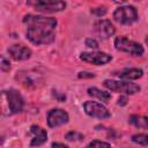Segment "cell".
<instances>
[{
	"mask_svg": "<svg viewBox=\"0 0 148 148\" xmlns=\"http://www.w3.org/2000/svg\"><path fill=\"white\" fill-rule=\"evenodd\" d=\"M27 38L35 45H47L53 43L56 35L53 30L45 28H28Z\"/></svg>",
	"mask_w": 148,
	"mask_h": 148,
	"instance_id": "cell-1",
	"label": "cell"
},
{
	"mask_svg": "<svg viewBox=\"0 0 148 148\" xmlns=\"http://www.w3.org/2000/svg\"><path fill=\"white\" fill-rule=\"evenodd\" d=\"M103 84L105 88H108L111 91L123 92L126 95H134L140 91V86L130 81H117V80L106 79L104 80Z\"/></svg>",
	"mask_w": 148,
	"mask_h": 148,
	"instance_id": "cell-2",
	"label": "cell"
},
{
	"mask_svg": "<svg viewBox=\"0 0 148 148\" xmlns=\"http://www.w3.org/2000/svg\"><path fill=\"white\" fill-rule=\"evenodd\" d=\"M113 20L123 25H128L138 20V12L135 7L131 5H125L118 7L113 12Z\"/></svg>",
	"mask_w": 148,
	"mask_h": 148,
	"instance_id": "cell-3",
	"label": "cell"
},
{
	"mask_svg": "<svg viewBox=\"0 0 148 148\" xmlns=\"http://www.w3.org/2000/svg\"><path fill=\"white\" fill-rule=\"evenodd\" d=\"M114 47L120 52H125V53H128L134 57H141L145 52L141 44H139L134 40H130L126 37H120V36L116 37Z\"/></svg>",
	"mask_w": 148,
	"mask_h": 148,
	"instance_id": "cell-4",
	"label": "cell"
},
{
	"mask_svg": "<svg viewBox=\"0 0 148 148\" xmlns=\"http://www.w3.org/2000/svg\"><path fill=\"white\" fill-rule=\"evenodd\" d=\"M23 23L28 28H45V29L54 30L58 22L54 17H46V16H42V15L28 14L23 17Z\"/></svg>",
	"mask_w": 148,
	"mask_h": 148,
	"instance_id": "cell-5",
	"label": "cell"
},
{
	"mask_svg": "<svg viewBox=\"0 0 148 148\" xmlns=\"http://www.w3.org/2000/svg\"><path fill=\"white\" fill-rule=\"evenodd\" d=\"M15 79L27 88H35L43 83V75L36 71H20Z\"/></svg>",
	"mask_w": 148,
	"mask_h": 148,
	"instance_id": "cell-6",
	"label": "cell"
},
{
	"mask_svg": "<svg viewBox=\"0 0 148 148\" xmlns=\"http://www.w3.org/2000/svg\"><path fill=\"white\" fill-rule=\"evenodd\" d=\"M7 102H8V108L10 113H20L23 111V106H24V101L23 97L21 96V94L15 90V89H8L6 91H3Z\"/></svg>",
	"mask_w": 148,
	"mask_h": 148,
	"instance_id": "cell-7",
	"label": "cell"
},
{
	"mask_svg": "<svg viewBox=\"0 0 148 148\" xmlns=\"http://www.w3.org/2000/svg\"><path fill=\"white\" fill-rule=\"evenodd\" d=\"M83 109H84L86 113L92 118L106 119V118H110V116H111L104 105H102L101 103L94 102V101H87L83 104Z\"/></svg>",
	"mask_w": 148,
	"mask_h": 148,
	"instance_id": "cell-8",
	"label": "cell"
},
{
	"mask_svg": "<svg viewBox=\"0 0 148 148\" xmlns=\"http://www.w3.org/2000/svg\"><path fill=\"white\" fill-rule=\"evenodd\" d=\"M29 5H32L34 8L37 12L40 13H56L61 12L66 8L65 1H36V2H29Z\"/></svg>",
	"mask_w": 148,
	"mask_h": 148,
	"instance_id": "cell-9",
	"label": "cell"
},
{
	"mask_svg": "<svg viewBox=\"0 0 148 148\" xmlns=\"http://www.w3.org/2000/svg\"><path fill=\"white\" fill-rule=\"evenodd\" d=\"M46 120H47V125L54 128V127H59L61 125L67 124L69 120V117H68V113L62 109H52L47 112Z\"/></svg>",
	"mask_w": 148,
	"mask_h": 148,
	"instance_id": "cell-10",
	"label": "cell"
},
{
	"mask_svg": "<svg viewBox=\"0 0 148 148\" xmlns=\"http://www.w3.org/2000/svg\"><path fill=\"white\" fill-rule=\"evenodd\" d=\"M80 59L86 61V62H89V64H92V65H105L108 64L109 61H111V56H109L108 53H104V52H98V51H92V52H82L80 54Z\"/></svg>",
	"mask_w": 148,
	"mask_h": 148,
	"instance_id": "cell-11",
	"label": "cell"
},
{
	"mask_svg": "<svg viewBox=\"0 0 148 148\" xmlns=\"http://www.w3.org/2000/svg\"><path fill=\"white\" fill-rule=\"evenodd\" d=\"M95 32L102 38V39H108L114 34V27L109 20H99L95 23L94 25Z\"/></svg>",
	"mask_w": 148,
	"mask_h": 148,
	"instance_id": "cell-12",
	"label": "cell"
},
{
	"mask_svg": "<svg viewBox=\"0 0 148 148\" xmlns=\"http://www.w3.org/2000/svg\"><path fill=\"white\" fill-rule=\"evenodd\" d=\"M7 51H8L9 56L16 61L27 60L31 57V50L21 44H14V45L9 46Z\"/></svg>",
	"mask_w": 148,
	"mask_h": 148,
	"instance_id": "cell-13",
	"label": "cell"
},
{
	"mask_svg": "<svg viewBox=\"0 0 148 148\" xmlns=\"http://www.w3.org/2000/svg\"><path fill=\"white\" fill-rule=\"evenodd\" d=\"M30 133L34 134V138H32V140L30 142V146H32V147L42 146L47 140V133H46V131L43 130L42 127L37 126V125H32L30 127Z\"/></svg>",
	"mask_w": 148,
	"mask_h": 148,
	"instance_id": "cell-14",
	"label": "cell"
},
{
	"mask_svg": "<svg viewBox=\"0 0 148 148\" xmlns=\"http://www.w3.org/2000/svg\"><path fill=\"white\" fill-rule=\"evenodd\" d=\"M117 75L120 79L131 81V80H138V79H140L143 75V72L140 68H126V69H123L121 72H119V74H117Z\"/></svg>",
	"mask_w": 148,
	"mask_h": 148,
	"instance_id": "cell-15",
	"label": "cell"
},
{
	"mask_svg": "<svg viewBox=\"0 0 148 148\" xmlns=\"http://www.w3.org/2000/svg\"><path fill=\"white\" fill-rule=\"evenodd\" d=\"M128 123L133 125L136 128H143L148 130V117L146 116H139V114H132L128 118Z\"/></svg>",
	"mask_w": 148,
	"mask_h": 148,
	"instance_id": "cell-16",
	"label": "cell"
},
{
	"mask_svg": "<svg viewBox=\"0 0 148 148\" xmlns=\"http://www.w3.org/2000/svg\"><path fill=\"white\" fill-rule=\"evenodd\" d=\"M87 92L89 96L91 97H95V98H98L99 101L102 102H109V99L111 98V94L108 92V91H104V90H101L96 87H90L87 89Z\"/></svg>",
	"mask_w": 148,
	"mask_h": 148,
	"instance_id": "cell-17",
	"label": "cell"
},
{
	"mask_svg": "<svg viewBox=\"0 0 148 148\" xmlns=\"http://www.w3.org/2000/svg\"><path fill=\"white\" fill-rule=\"evenodd\" d=\"M132 141L136 145L148 146V133H146V134H134L132 136Z\"/></svg>",
	"mask_w": 148,
	"mask_h": 148,
	"instance_id": "cell-18",
	"label": "cell"
},
{
	"mask_svg": "<svg viewBox=\"0 0 148 148\" xmlns=\"http://www.w3.org/2000/svg\"><path fill=\"white\" fill-rule=\"evenodd\" d=\"M65 139L68 141H81V140H83V134H81L79 132L71 131L65 135Z\"/></svg>",
	"mask_w": 148,
	"mask_h": 148,
	"instance_id": "cell-19",
	"label": "cell"
},
{
	"mask_svg": "<svg viewBox=\"0 0 148 148\" xmlns=\"http://www.w3.org/2000/svg\"><path fill=\"white\" fill-rule=\"evenodd\" d=\"M87 148H112L110 143L108 142H104V141H98V140H95V141H91Z\"/></svg>",
	"mask_w": 148,
	"mask_h": 148,
	"instance_id": "cell-20",
	"label": "cell"
},
{
	"mask_svg": "<svg viewBox=\"0 0 148 148\" xmlns=\"http://www.w3.org/2000/svg\"><path fill=\"white\" fill-rule=\"evenodd\" d=\"M106 12H108V9H106V7H104V6H102V7H96V8H92V9H91V13H92L94 15H96V16H103V15L106 14Z\"/></svg>",
	"mask_w": 148,
	"mask_h": 148,
	"instance_id": "cell-21",
	"label": "cell"
},
{
	"mask_svg": "<svg viewBox=\"0 0 148 148\" xmlns=\"http://www.w3.org/2000/svg\"><path fill=\"white\" fill-rule=\"evenodd\" d=\"M0 68H1L2 72H8L10 69V62L3 56H1V65H0Z\"/></svg>",
	"mask_w": 148,
	"mask_h": 148,
	"instance_id": "cell-22",
	"label": "cell"
},
{
	"mask_svg": "<svg viewBox=\"0 0 148 148\" xmlns=\"http://www.w3.org/2000/svg\"><path fill=\"white\" fill-rule=\"evenodd\" d=\"M86 46L90 47V49H97L98 47V43L94 38H87L86 39Z\"/></svg>",
	"mask_w": 148,
	"mask_h": 148,
	"instance_id": "cell-23",
	"label": "cell"
},
{
	"mask_svg": "<svg viewBox=\"0 0 148 148\" xmlns=\"http://www.w3.org/2000/svg\"><path fill=\"white\" fill-rule=\"evenodd\" d=\"M94 76H95V74L89 73V72H80V73L77 74V77H79V79H91V77H94Z\"/></svg>",
	"mask_w": 148,
	"mask_h": 148,
	"instance_id": "cell-24",
	"label": "cell"
},
{
	"mask_svg": "<svg viewBox=\"0 0 148 148\" xmlns=\"http://www.w3.org/2000/svg\"><path fill=\"white\" fill-rule=\"evenodd\" d=\"M126 104H127V97H126V96H120V97L118 98V105L124 106V105H126Z\"/></svg>",
	"mask_w": 148,
	"mask_h": 148,
	"instance_id": "cell-25",
	"label": "cell"
},
{
	"mask_svg": "<svg viewBox=\"0 0 148 148\" xmlns=\"http://www.w3.org/2000/svg\"><path fill=\"white\" fill-rule=\"evenodd\" d=\"M51 148H68V147H67L66 145H64V143H60V142H54V143H52Z\"/></svg>",
	"mask_w": 148,
	"mask_h": 148,
	"instance_id": "cell-26",
	"label": "cell"
},
{
	"mask_svg": "<svg viewBox=\"0 0 148 148\" xmlns=\"http://www.w3.org/2000/svg\"><path fill=\"white\" fill-rule=\"evenodd\" d=\"M53 96H54V97H57V98H58L60 102L66 99V96H65V95H61V96H60L59 94H56V91H53Z\"/></svg>",
	"mask_w": 148,
	"mask_h": 148,
	"instance_id": "cell-27",
	"label": "cell"
},
{
	"mask_svg": "<svg viewBox=\"0 0 148 148\" xmlns=\"http://www.w3.org/2000/svg\"><path fill=\"white\" fill-rule=\"evenodd\" d=\"M146 44H147V45H148V36H147V37H146Z\"/></svg>",
	"mask_w": 148,
	"mask_h": 148,
	"instance_id": "cell-28",
	"label": "cell"
}]
</instances>
